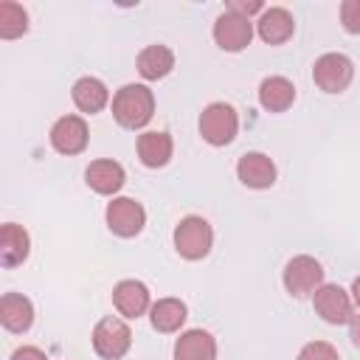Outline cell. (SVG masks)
<instances>
[{
	"label": "cell",
	"instance_id": "ba28073f",
	"mask_svg": "<svg viewBox=\"0 0 360 360\" xmlns=\"http://www.w3.org/2000/svg\"><path fill=\"white\" fill-rule=\"evenodd\" d=\"M253 39V22L250 17H242L236 11H225L217 17L214 22V42L222 48V51H242L248 48Z\"/></svg>",
	"mask_w": 360,
	"mask_h": 360
},
{
	"label": "cell",
	"instance_id": "7a4b0ae2",
	"mask_svg": "<svg viewBox=\"0 0 360 360\" xmlns=\"http://www.w3.org/2000/svg\"><path fill=\"white\" fill-rule=\"evenodd\" d=\"M214 245V231L208 225V219L202 217H183L174 228V248L183 259L188 262H197V259H205L208 250Z\"/></svg>",
	"mask_w": 360,
	"mask_h": 360
},
{
	"label": "cell",
	"instance_id": "603a6c76",
	"mask_svg": "<svg viewBox=\"0 0 360 360\" xmlns=\"http://www.w3.org/2000/svg\"><path fill=\"white\" fill-rule=\"evenodd\" d=\"M28 31V14L20 3H0V37L3 39H17Z\"/></svg>",
	"mask_w": 360,
	"mask_h": 360
},
{
	"label": "cell",
	"instance_id": "ffe728a7",
	"mask_svg": "<svg viewBox=\"0 0 360 360\" xmlns=\"http://www.w3.org/2000/svg\"><path fill=\"white\" fill-rule=\"evenodd\" d=\"M172 68H174V53L166 45H149V48H143L138 53V73L143 79H149V82L169 76Z\"/></svg>",
	"mask_w": 360,
	"mask_h": 360
},
{
	"label": "cell",
	"instance_id": "8992f818",
	"mask_svg": "<svg viewBox=\"0 0 360 360\" xmlns=\"http://www.w3.org/2000/svg\"><path fill=\"white\" fill-rule=\"evenodd\" d=\"M354 76V65L343 53H323L315 59L312 79L323 93H343Z\"/></svg>",
	"mask_w": 360,
	"mask_h": 360
},
{
	"label": "cell",
	"instance_id": "5bb4252c",
	"mask_svg": "<svg viewBox=\"0 0 360 360\" xmlns=\"http://www.w3.org/2000/svg\"><path fill=\"white\" fill-rule=\"evenodd\" d=\"M172 152H174V143H172V135L169 132H160V129H149L138 138V158L143 166L149 169H160L172 160Z\"/></svg>",
	"mask_w": 360,
	"mask_h": 360
},
{
	"label": "cell",
	"instance_id": "5b68a950",
	"mask_svg": "<svg viewBox=\"0 0 360 360\" xmlns=\"http://www.w3.org/2000/svg\"><path fill=\"white\" fill-rule=\"evenodd\" d=\"M323 284V267L318 259L301 253V256H292L284 267V287L290 295L295 298H304V295H312L318 287Z\"/></svg>",
	"mask_w": 360,
	"mask_h": 360
},
{
	"label": "cell",
	"instance_id": "277c9868",
	"mask_svg": "<svg viewBox=\"0 0 360 360\" xmlns=\"http://www.w3.org/2000/svg\"><path fill=\"white\" fill-rule=\"evenodd\" d=\"M129 343H132V332L121 318L110 315L93 326V349L104 360H121L129 352Z\"/></svg>",
	"mask_w": 360,
	"mask_h": 360
},
{
	"label": "cell",
	"instance_id": "9a60e30c",
	"mask_svg": "<svg viewBox=\"0 0 360 360\" xmlns=\"http://www.w3.org/2000/svg\"><path fill=\"white\" fill-rule=\"evenodd\" d=\"M28 250H31V239H28L25 228L17 222H6L0 228V262H3V267L22 264L28 259Z\"/></svg>",
	"mask_w": 360,
	"mask_h": 360
},
{
	"label": "cell",
	"instance_id": "cb8c5ba5",
	"mask_svg": "<svg viewBox=\"0 0 360 360\" xmlns=\"http://www.w3.org/2000/svg\"><path fill=\"white\" fill-rule=\"evenodd\" d=\"M298 360H340L338 357V349L326 340H312L307 343L301 352H298Z\"/></svg>",
	"mask_w": 360,
	"mask_h": 360
},
{
	"label": "cell",
	"instance_id": "30bf717a",
	"mask_svg": "<svg viewBox=\"0 0 360 360\" xmlns=\"http://www.w3.org/2000/svg\"><path fill=\"white\" fill-rule=\"evenodd\" d=\"M51 146L62 155H79L87 146V124L79 115H62L51 127Z\"/></svg>",
	"mask_w": 360,
	"mask_h": 360
},
{
	"label": "cell",
	"instance_id": "d6986e66",
	"mask_svg": "<svg viewBox=\"0 0 360 360\" xmlns=\"http://www.w3.org/2000/svg\"><path fill=\"white\" fill-rule=\"evenodd\" d=\"M295 101V87L284 76H267L259 84V104L267 112H284Z\"/></svg>",
	"mask_w": 360,
	"mask_h": 360
},
{
	"label": "cell",
	"instance_id": "e0dca14e",
	"mask_svg": "<svg viewBox=\"0 0 360 360\" xmlns=\"http://www.w3.org/2000/svg\"><path fill=\"white\" fill-rule=\"evenodd\" d=\"M87 177V186L96 191V194H115L121 186H124V166L115 163V160H93L84 172Z\"/></svg>",
	"mask_w": 360,
	"mask_h": 360
},
{
	"label": "cell",
	"instance_id": "2e32d148",
	"mask_svg": "<svg viewBox=\"0 0 360 360\" xmlns=\"http://www.w3.org/2000/svg\"><path fill=\"white\" fill-rule=\"evenodd\" d=\"M174 360H217V340L205 329H188L174 343Z\"/></svg>",
	"mask_w": 360,
	"mask_h": 360
},
{
	"label": "cell",
	"instance_id": "4316f807",
	"mask_svg": "<svg viewBox=\"0 0 360 360\" xmlns=\"http://www.w3.org/2000/svg\"><path fill=\"white\" fill-rule=\"evenodd\" d=\"M228 8L236 11V14H242V17H250V14H256V11H264V6H262L259 0H250V3H231Z\"/></svg>",
	"mask_w": 360,
	"mask_h": 360
},
{
	"label": "cell",
	"instance_id": "3957f363",
	"mask_svg": "<svg viewBox=\"0 0 360 360\" xmlns=\"http://www.w3.org/2000/svg\"><path fill=\"white\" fill-rule=\"evenodd\" d=\"M236 129H239V115L225 101L208 104L200 115V135L211 146H228L236 138Z\"/></svg>",
	"mask_w": 360,
	"mask_h": 360
},
{
	"label": "cell",
	"instance_id": "6da1fadb",
	"mask_svg": "<svg viewBox=\"0 0 360 360\" xmlns=\"http://www.w3.org/2000/svg\"><path fill=\"white\" fill-rule=\"evenodd\" d=\"M155 112V96L146 84H124L112 96V115L127 129H141Z\"/></svg>",
	"mask_w": 360,
	"mask_h": 360
},
{
	"label": "cell",
	"instance_id": "8fae6325",
	"mask_svg": "<svg viewBox=\"0 0 360 360\" xmlns=\"http://www.w3.org/2000/svg\"><path fill=\"white\" fill-rule=\"evenodd\" d=\"M236 174L248 188H270L276 183V163L264 152H248L239 158Z\"/></svg>",
	"mask_w": 360,
	"mask_h": 360
},
{
	"label": "cell",
	"instance_id": "9c48e42d",
	"mask_svg": "<svg viewBox=\"0 0 360 360\" xmlns=\"http://www.w3.org/2000/svg\"><path fill=\"white\" fill-rule=\"evenodd\" d=\"M312 307L326 323H346L352 321V298L338 284H321L312 292Z\"/></svg>",
	"mask_w": 360,
	"mask_h": 360
},
{
	"label": "cell",
	"instance_id": "d4e9b609",
	"mask_svg": "<svg viewBox=\"0 0 360 360\" xmlns=\"http://www.w3.org/2000/svg\"><path fill=\"white\" fill-rule=\"evenodd\" d=\"M340 22L349 34H360V0H346L340 6Z\"/></svg>",
	"mask_w": 360,
	"mask_h": 360
},
{
	"label": "cell",
	"instance_id": "52a82bcc",
	"mask_svg": "<svg viewBox=\"0 0 360 360\" xmlns=\"http://www.w3.org/2000/svg\"><path fill=\"white\" fill-rule=\"evenodd\" d=\"M143 222H146V211L132 197H115L107 205V225L115 236H124V239L138 236L143 231Z\"/></svg>",
	"mask_w": 360,
	"mask_h": 360
},
{
	"label": "cell",
	"instance_id": "44dd1931",
	"mask_svg": "<svg viewBox=\"0 0 360 360\" xmlns=\"http://www.w3.org/2000/svg\"><path fill=\"white\" fill-rule=\"evenodd\" d=\"M110 101V93H107V87H104V82L101 79H96V76H84V79H79L76 84H73V104L82 110V112H98V110H104V104Z\"/></svg>",
	"mask_w": 360,
	"mask_h": 360
},
{
	"label": "cell",
	"instance_id": "83f0119b",
	"mask_svg": "<svg viewBox=\"0 0 360 360\" xmlns=\"http://www.w3.org/2000/svg\"><path fill=\"white\" fill-rule=\"evenodd\" d=\"M349 335H352V343L360 346V315H352V321H349Z\"/></svg>",
	"mask_w": 360,
	"mask_h": 360
},
{
	"label": "cell",
	"instance_id": "7402d4cb",
	"mask_svg": "<svg viewBox=\"0 0 360 360\" xmlns=\"http://www.w3.org/2000/svg\"><path fill=\"white\" fill-rule=\"evenodd\" d=\"M152 326L158 332H177L186 323V304L180 298H160L152 304Z\"/></svg>",
	"mask_w": 360,
	"mask_h": 360
},
{
	"label": "cell",
	"instance_id": "4fadbf2b",
	"mask_svg": "<svg viewBox=\"0 0 360 360\" xmlns=\"http://www.w3.org/2000/svg\"><path fill=\"white\" fill-rule=\"evenodd\" d=\"M256 28H259V37H262L267 45H281V42H287V39L292 37L295 20H292V14H290L287 8L273 6V8H264V11H262Z\"/></svg>",
	"mask_w": 360,
	"mask_h": 360
},
{
	"label": "cell",
	"instance_id": "7c38bea8",
	"mask_svg": "<svg viewBox=\"0 0 360 360\" xmlns=\"http://www.w3.org/2000/svg\"><path fill=\"white\" fill-rule=\"evenodd\" d=\"M112 304L124 318H138L149 309V290L135 278H124L112 290Z\"/></svg>",
	"mask_w": 360,
	"mask_h": 360
},
{
	"label": "cell",
	"instance_id": "f1b7e54d",
	"mask_svg": "<svg viewBox=\"0 0 360 360\" xmlns=\"http://www.w3.org/2000/svg\"><path fill=\"white\" fill-rule=\"evenodd\" d=\"M352 298H354V301L360 304V276H357V278L352 281Z\"/></svg>",
	"mask_w": 360,
	"mask_h": 360
},
{
	"label": "cell",
	"instance_id": "ac0fdd59",
	"mask_svg": "<svg viewBox=\"0 0 360 360\" xmlns=\"http://www.w3.org/2000/svg\"><path fill=\"white\" fill-rule=\"evenodd\" d=\"M0 323L8 332H25L34 323V307L20 292H6L0 298Z\"/></svg>",
	"mask_w": 360,
	"mask_h": 360
},
{
	"label": "cell",
	"instance_id": "484cf974",
	"mask_svg": "<svg viewBox=\"0 0 360 360\" xmlns=\"http://www.w3.org/2000/svg\"><path fill=\"white\" fill-rule=\"evenodd\" d=\"M11 360H48V354L42 349H37V346H20L11 354Z\"/></svg>",
	"mask_w": 360,
	"mask_h": 360
}]
</instances>
